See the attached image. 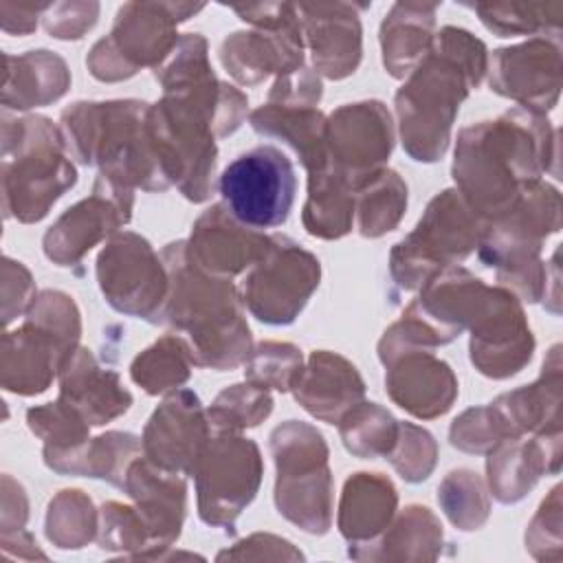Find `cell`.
Returning <instances> with one entry per match:
<instances>
[{
  "instance_id": "obj_1",
  "label": "cell",
  "mask_w": 563,
  "mask_h": 563,
  "mask_svg": "<svg viewBox=\"0 0 563 563\" xmlns=\"http://www.w3.org/2000/svg\"><path fill=\"white\" fill-rule=\"evenodd\" d=\"M556 141L548 117L523 108L466 125L457 132L453 152L455 189L488 224L508 211L528 183L554 172Z\"/></svg>"
},
{
  "instance_id": "obj_2",
  "label": "cell",
  "mask_w": 563,
  "mask_h": 563,
  "mask_svg": "<svg viewBox=\"0 0 563 563\" xmlns=\"http://www.w3.org/2000/svg\"><path fill=\"white\" fill-rule=\"evenodd\" d=\"M488 68L486 44L460 26H442L429 53L394 97L402 150L418 163H435L451 143L462 101Z\"/></svg>"
},
{
  "instance_id": "obj_3",
  "label": "cell",
  "mask_w": 563,
  "mask_h": 563,
  "mask_svg": "<svg viewBox=\"0 0 563 563\" xmlns=\"http://www.w3.org/2000/svg\"><path fill=\"white\" fill-rule=\"evenodd\" d=\"M161 257L169 275V295L163 321L187 334L196 367L216 372L235 369L253 350L240 288L211 275L187 257L185 240L163 246Z\"/></svg>"
},
{
  "instance_id": "obj_4",
  "label": "cell",
  "mask_w": 563,
  "mask_h": 563,
  "mask_svg": "<svg viewBox=\"0 0 563 563\" xmlns=\"http://www.w3.org/2000/svg\"><path fill=\"white\" fill-rule=\"evenodd\" d=\"M147 101H75L62 117L68 152L101 176L143 191H165L169 180L147 132Z\"/></svg>"
},
{
  "instance_id": "obj_5",
  "label": "cell",
  "mask_w": 563,
  "mask_h": 563,
  "mask_svg": "<svg viewBox=\"0 0 563 563\" xmlns=\"http://www.w3.org/2000/svg\"><path fill=\"white\" fill-rule=\"evenodd\" d=\"M2 211L22 224L40 222L75 187L77 169L59 125L48 117L2 112Z\"/></svg>"
},
{
  "instance_id": "obj_6",
  "label": "cell",
  "mask_w": 563,
  "mask_h": 563,
  "mask_svg": "<svg viewBox=\"0 0 563 563\" xmlns=\"http://www.w3.org/2000/svg\"><path fill=\"white\" fill-rule=\"evenodd\" d=\"M275 460V508L308 534H325L334 515L330 449L317 427L286 420L268 435Z\"/></svg>"
},
{
  "instance_id": "obj_7",
  "label": "cell",
  "mask_w": 563,
  "mask_h": 563,
  "mask_svg": "<svg viewBox=\"0 0 563 563\" xmlns=\"http://www.w3.org/2000/svg\"><path fill=\"white\" fill-rule=\"evenodd\" d=\"M486 231V222L457 189L435 194L416 229L394 244L389 275L402 290H420L433 275L464 262Z\"/></svg>"
},
{
  "instance_id": "obj_8",
  "label": "cell",
  "mask_w": 563,
  "mask_h": 563,
  "mask_svg": "<svg viewBox=\"0 0 563 563\" xmlns=\"http://www.w3.org/2000/svg\"><path fill=\"white\" fill-rule=\"evenodd\" d=\"M194 2H125L114 15L110 33L86 55L90 75L114 84L134 77L141 68L161 66L180 40V22L202 11Z\"/></svg>"
},
{
  "instance_id": "obj_9",
  "label": "cell",
  "mask_w": 563,
  "mask_h": 563,
  "mask_svg": "<svg viewBox=\"0 0 563 563\" xmlns=\"http://www.w3.org/2000/svg\"><path fill=\"white\" fill-rule=\"evenodd\" d=\"M251 31H235L220 44V64L240 86H257L266 77L292 73L303 64V29L297 4L260 2L233 7Z\"/></svg>"
},
{
  "instance_id": "obj_10",
  "label": "cell",
  "mask_w": 563,
  "mask_h": 563,
  "mask_svg": "<svg viewBox=\"0 0 563 563\" xmlns=\"http://www.w3.org/2000/svg\"><path fill=\"white\" fill-rule=\"evenodd\" d=\"M147 132L169 185L189 202H205L213 194L218 163L209 117L183 99L163 95L150 103Z\"/></svg>"
},
{
  "instance_id": "obj_11",
  "label": "cell",
  "mask_w": 563,
  "mask_h": 563,
  "mask_svg": "<svg viewBox=\"0 0 563 563\" xmlns=\"http://www.w3.org/2000/svg\"><path fill=\"white\" fill-rule=\"evenodd\" d=\"M198 517L222 530H233L242 510L255 499L264 462L260 446L242 433L216 431L194 466Z\"/></svg>"
},
{
  "instance_id": "obj_12",
  "label": "cell",
  "mask_w": 563,
  "mask_h": 563,
  "mask_svg": "<svg viewBox=\"0 0 563 563\" xmlns=\"http://www.w3.org/2000/svg\"><path fill=\"white\" fill-rule=\"evenodd\" d=\"M218 191L238 222L255 231L273 229L290 216L297 194L295 167L279 147L257 145L224 167Z\"/></svg>"
},
{
  "instance_id": "obj_13",
  "label": "cell",
  "mask_w": 563,
  "mask_h": 563,
  "mask_svg": "<svg viewBox=\"0 0 563 563\" xmlns=\"http://www.w3.org/2000/svg\"><path fill=\"white\" fill-rule=\"evenodd\" d=\"M97 284L108 301L121 314L161 323L169 275L154 246L134 231L114 233L97 255Z\"/></svg>"
},
{
  "instance_id": "obj_14",
  "label": "cell",
  "mask_w": 563,
  "mask_h": 563,
  "mask_svg": "<svg viewBox=\"0 0 563 563\" xmlns=\"http://www.w3.org/2000/svg\"><path fill=\"white\" fill-rule=\"evenodd\" d=\"M321 282V262L295 240L273 233L271 251L246 271L240 297L266 325H288L306 308Z\"/></svg>"
},
{
  "instance_id": "obj_15",
  "label": "cell",
  "mask_w": 563,
  "mask_h": 563,
  "mask_svg": "<svg viewBox=\"0 0 563 563\" xmlns=\"http://www.w3.org/2000/svg\"><path fill=\"white\" fill-rule=\"evenodd\" d=\"M152 73L163 95L183 99L209 117L216 139L233 134L244 123L246 95L213 75L209 46L200 33H183L167 59Z\"/></svg>"
},
{
  "instance_id": "obj_16",
  "label": "cell",
  "mask_w": 563,
  "mask_h": 563,
  "mask_svg": "<svg viewBox=\"0 0 563 563\" xmlns=\"http://www.w3.org/2000/svg\"><path fill=\"white\" fill-rule=\"evenodd\" d=\"M561 229V194L545 180L528 183L497 220L486 224L477 257L486 268L506 271L541 257L543 242Z\"/></svg>"
},
{
  "instance_id": "obj_17",
  "label": "cell",
  "mask_w": 563,
  "mask_h": 563,
  "mask_svg": "<svg viewBox=\"0 0 563 563\" xmlns=\"http://www.w3.org/2000/svg\"><path fill=\"white\" fill-rule=\"evenodd\" d=\"M394 150V121L378 99L343 103L325 117L328 167L352 189L387 167Z\"/></svg>"
},
{
  "instance_id": "obj_18",
  "label": "cell",
  "mask_w": 563,
  "mask_h": 563,
  "mask_svg": "<svg viewBox=\"0 0 563 563\" xmlns=\"http://www.w3.org/2000/svg\"><path fill=\"white\" fill-rule=\"evenodd\" d=\"M134 189L97 176L92 194L68 207L44 233V255L55 266H75L103 240L132 220Z\"/></svg>"
},
{
  "instance_id": "obj_19",
  "label": "cell",
  "mask_w": 563,
  "mask_h": 563,
  "mask_svg": "<svg viewBox=\"0 0 563 563\" xmlns=\"http://www.w3.org/2000/svg\"><path fill=\"white\" fill-rule=\"evenodd\" d=\"M468 330V358L486 378H510L532 358L534 334L528 325L523 303L501 286L488 288Z\"/></svg>"
},
{
  "instance_id": "obj_20",
  "label": "cell",
  "mask_w": 563,
  "mask_h": 563,
  "mask_svg": "<svg viewBox=\"0 0 563 563\" xmlns=\"http://www.w3.org/2000/svg\"><path fill=\"white\" fill-rule=\"evenodd\" d=\"M561 37H530L497 48L488 59V86L517 108L548 114L561 95Z\"/></svg>"
},
{
  "instance_id": "obj_21",
  "label": "cell",
  "mask_w": 563,
  "mask_h": 563,
  "mask_svg": "<svg viewBox=\"0 0 563 563\" xmlns=\"http://www.w3.org/2000/svg\"><path fill=\"white\" fill-rule=\"evenodd\" d=\"M209 438L211 424L198 394L174 389L147 418L141 446L150 462L187 477Z\"/></svg>"
},
{
  "instance_id": "obj_22",
  "label": "cell",
  "mask_w": 563,
  "mask_h": 563,
  "mask_svg": "<svg viewBox=\"0 0 563 563\" xmlns=\"http://www.w3.org/2000/svg\"><path fill=\"white\" fill-rule=\"evenodd\" d=\"M273 244V235L238 222L224 205H211L198 216L185 240L187 257L202 271L233 279L251 271Z\"/></svg>"
},
{
  "instance_id": "obj_23",
  "label": "cell",
  "mask_w": 563,
  "mask_h": 563,
  "mask_svg": "<svg viewBox=\"0 0 563 563\" xmlns=\"http://www.w3.org/2000/svg\"><path fill=\"white\" fill-rule=\"evenodd\" d=\"M136 512L141 515L150 534V556L147 561H163L165 550H169L183 530L187 512V482L185 475L165 471L139 455L125 475L121 488Z\"/></svg>"
},
{
  "instance_id": "obj_24",
  "label": "cell",
  "mask_w": 563,
  "mask_h": 563,
  "mask_svg": "<svg viewBox=\"0 0 563 563\" xmlns=\"http://www.w3.org/2000/svg\"><path fill=\"white\" fill-rule=\"evenodd\" d=\"M365 4L301 2L297 4L303 42L310 48L312 68L328 79L350 77L363 57V26L358 11Z\"/></svg>"
},
{
  "instance_id": "obj_25",
  "label": "cell",
  "mask_w": 563,
  "mask_h": 563,
  "mask_svg": "<svg viewBox=\"0 0 563 563\" xmlns=\"http://www.w3.org/2000/svg\"><path fill=\"white\" fill-rule=\"evenodd\" d=\"M561 446V429L501 440L486 453L488 493L499 504L521 501L543 475L559 473Z\"/></svg>"
},
{
  "instance_id": "obj_26",
  "label": "cell",
  "mask_w": 563,
  "mask_h": 563,
  "mask_svg": "<svg viewBox=\"0 0 563 563\" xmlns=\"http://www.w3.org/2000/svg\"><path fill=\"white\" fill-rule=\"evenodd\" d=\"M73 354L55 334L24 319L20 328L2 334L0 385L18 396H37L51 387Z\"/></svg>"
},
{
  "instance_id": "obj_27",
  "label": "cell",
  "mask_w": 563,
  "mask_h": 563,
  "mask_svg": "<svg viewBox=\"0 0 563 563\" xmlns=\"http://www.w3.org/2000/svg\"><path fill=\"white\" fill-rule=\"evenodd\" d=\"M385 391L418 420L444 416L457 398V376L433 352H409L385 365Z\"/></svg>"
},
{
  "instance_id": "obj_28",
  "label": "cell",
  "mask_w": 563,
  "mask_h": 563,
  "mask_svg": "<svg viewBox=\"0 0 563 563\" xmlns=\"http://www.w3.org/2000/svg\"><path fill=\"white\" fill-rule=\"evenodd\" d=\"M290 391L312 418L339 424L365 398V380L345 356L330 350H314Z\"/></svg>"
},
{
  "instance_id": "obj_29",
  "label": "cell",
  "mask_w": 563,
  "mask_h": 563,
  "mask_svg": "<svg viewBox=\"0 0 563 563\" xmlns=\"http://www.w3.org/2000/svg\"><path fill=\"white\" fill-rule=\"evenodd\" d=\"M57 380L59 398L75 407L90 427H103L132 407V394L123 387L121 376L101 367L88 347H77Z\"/></svg>"
},
{
  "instance_id": "obj_30",
  "label": "cell",
  "mask_w": 563,
  "mask_h": 563,
  "mask_svg": "<svg viewBox=\"0 0 563 563\" xmlns=\"http://www.w3.org/2000/svg\"><path fill=\"white\" fill-rule=\"evenodd\" d=\"M561 345H552L539 378L497 396L490 405L508 438L561 429Z\"/></svg>"
},
{
  "instance_id": "obj_31",
  "label": "cell",
  "mask_w": 563,
  "mask_h": 563,
  "mask_svg": "<svg viewBox=\"0 0 563 563\" xmlns=\"http://www.w3.org/2000/svg\"><path fill=\"white\" fill-rule=\"evenodd\" d=\"M70 88V70L62 55L37 48L22 55H2L4 110H31L59 101Z\"/></svg>"
},
{
  "instance_id": "obj_32",
  "label": "cell",
  "mask_w": 563,
  "mask_h": 563,
  "mask_svg": "<svg viewBox=\"0 0 563 563\" xmlns=\"http://www.w3.org/2000/svg\"><path fill=\"white\" fill-rule=\"evenodd\" d=\"M398 508V490L383 473L358 471L343 484L336 528L350 545L376 541L391 523Z\"/></svg>"
},
{
  "instance_id": "obj_33",
  "label": "cell",
  "mask_w": 563,
  "mask_h": 563,
  "mask_svg": "<svg viewBox=\"0 0 563 563\" xmlns=\"http://www.w3.org/2000/svg\"><path fill=\"white\" fill-rule=\"evenodd\" d=\"M444 545L440 519L427 506L411 504L394 515L385 532L367 545H350L354 561H435Z\"/></svg>"
},
{
  "instance_id": "obj_34",
  "label": "cell",
  "mask_w": 563,
  "mask_h": 563,
  "mask_svg": "<svg viewBox=\"0 0 563 563\" xmlns=\"http://www.w3.org/2000/svg\"><path fill=\"white\" fill-rule=\"evenodd\" d=\"M435 2H394L378 31L383 66L394 79H405L429 53L435 37Z\"/></svg>"
},
{
  "instance_id": "obj_35",
  "label": "cell",
  "mask_w": 563,
  "mask_h": 563,
  "mask_svg": "<svg viewBox=\"0 0 563 563\" xmlns=\"http://www.w3.org/2000/svg\"><path fill=\"white\" fill-rule=\"evenodd\" d=\"M249 123L260 136L277 139L288 145L308 174L328 165L325 114L319 108L264 103L249 114Z\"/></svg>"
},
{
  "instance_id": "obj_36",
  "label": "cell",
  "mask_w": 563,
  "mask_h": 563,
  "mask_svg": "<svg viewBox=\"0 0 563 563\" xmlns=\"http://www.w3.org/2000/svg\"><path fill=\"white\" fill-rule=\"evenodd\" d=\"M139 455H143L141 438L128 431H106L88 438L75 451L46 462V466L59 475L95 477L123 488L128 468Z\"/></svg>"
},
{
  "instance_id": "obj_37",
  "label": "cell",
  "mask_w": 563,
  "mask_h": 563,
  "mask_svg": "<svg viewBox=\"0 0 563 563\" xmlns=\"http://www.w3.org/2000/svg\"><path fill=\"white\" fill-rule=\"evenodd\" d=\"M301 222L310 235L321 240H339L352 231L354 189L328 165L308 174Z\"/></svg>"
},
{
  "instance_id": "obj_38",
  "label": "cell",
  "mask_w": 563,
  "mask_h": 563,
  "mask_svg": "<svg viewBox=\"0 0 563 563\" xmlns=\"http://www.w3.org/2000/svg\"><path fill=\"white\" fill-rule=\"evenodd\" d=\"M196 367L191 347L180 334H163L130 363V378L150 396L180 389Z\"/></svg>"
},
{
  "instance_id": "obj_39",
  "label": "cell",
  "mask_w": 563,
  "mask_h": 563,
  "mask_svg": "<svg viewBox=\"0 0 563 563\" xmlns=\"http://www.w3.org/2000/svg\"><path fill=\"white\" fill-rule=\"evenodd\" d=\"M407 211V183L389 167L380 169L354 189V220L363 238H380L394 231Z\"/></svg>"
},
{
  "instance_id": "obj_40",
  "label": "cell",
  "mask_w": 563,
  "mask_h": 563,
  "mask_svg": "<svg viewBox=\"0 0 563 563\" xmlns=\"http://www.w3.org/2000/svg\"><path fill=\"white\" fill-rule=\"evenodd\" d=\"M471 9L497 37H561L563 4L556 2H477Z\"/></svg>"
},
{
  "instance_id": "obj_41",
  "label": "cell",
  "mask_w": 563,
  "mask_h": 563,
  "mask_svg": "<svg viewBox=\"0 0 563 563\" xmlns=\"http://www.w3.org/2000/svg\"><path fill=\"white\" fill-rule=\"evenodd\" d=\"M44 532L55 548L79 550L97 539L99 510L84 490L64 488L48 501Z\"/></svg>"
},
{
  "instance_id": "obj_42",
  "label": "cell",
  "mask_w": 563,
  "mask_h": 563,
  "mask_svg": "<svg viewBox=\"0 0 563 563\" xmlns=\"http://www.w3.org/2000/svg\"><path fill=\"white\" fill-rule=\"evenodd\" d=\"M339 435L354 457H387L398 438V420L378 402L361 400L339 420Z\"/></svg>"
},
{
  "instance_id": "obj_43",
  "label": "cell",
  "mask_w": 563,
  "mask_h": 563,
  "mask_svg": "<svg viewBox=\"0 0 563 563\" xmlns=\"http://www.w3.org/2000/svg\"><path fill=\"white\" fill-rule=\"evenodd\" d=\"M26 424L44 442V464L75 451L90 438V424L62 398L26 409Z\"/></svg>"
},
{
  "instance_id": "obj_44",
  "label": "cell",
  "mask_w": 563,
  "mask_h": 563,
  "mask_svg": "<svg viewBox=\"0 0 563 563\" xmlns=\"http://www.w3.org/2000/svg\"><path fill=\"white\" fill-rule=\"evenodd\" d=\"M438 504L446 519L462 532L479 530L490 517L486 482L471 468H455L438 486Z\"/></svg>"
},
{
  "instance_id": "obj_45",
  "label": "cell",
  "mask_w": 563,
  "mask_h": 563,
  "mask_svg": "<svg viewBox=\"0 0 563 563\" xmlns=\"http://www.w3.org/2000/svg\"><path fill=\"white\" fill-rule=\"evenodd\" d=\"M271 389L251 380L224 387L207 409V418L213 431L242 433L262 424L273 411Z\"/></svg>"
},
{
  "instance_id": "obj_46",
  "label": "cell",
  "mask_w": 563,
  "mask_h": 563,
  "mask_svg": "<svg viewBox=\"0 0 563 563\" xmlns=\"http://www.w3.org/2000/svg\"><path fill=\"white\" fill-rule=\"evenodd\" d=\"M303 369V354L286 341H262L253 345L244 363V380L275 391H290Z\"/></svg>"
},
{
  "instance_id": "obj_47",
  "label": "cell",
  "mask_w": 563,
  "mask_h": 563,
  "mask_svg": "<svg viewBox=\"0 0 563 563\" xmlns=\"http://www.w3.org/2000/svg\"><path fill=\"white\" fill-rule=\"evenodd\" d=\"M97 541L101 550L121 552L128 559L150 556V534L134 506L106 501L99 508Z\"/></svg>"
},
{
  "instance_id": "obj_48",
  "label": "cell",
  "mask_w": 563,
  "mask_h": 563,
  "mask_svg": "<svg viewBox=\"0 0 563 563\" xmlns=\"http://www.w3.org/2000/svg\"><path fill=\"white\" fill-rule=\"evenodd\" d=\"M385 460L405 482L418 484L424 482L438 464V442L427 429L413 422H398V438Z\"/></svg>"
},
{
  "instance_id": "obj_49",
  "label": "cell",
  "mask_w": 563,
  "mask_h": 563,
  "mask_svg": "<svg viewBox=\"0 0 563 563\" xmlns=\"http://www.w3.org/2000/svg\"><path fill=\"white\" fill-rule=\"evenodd\" d=\"M24 319L55 334L68 352H77L81 339V312L70 295L51 288L37 292Z\"/></svg>"
},
{
  "instance_id": "obj_50",
  "label": "cell",
  "mask_w": 563,
  "mask_h": 563,
  "mask_svg": "<svg viewBox=\"0 0 563 563\" xmlns=\"http://www.w3.org/2000/svg\"><path fill=\"white\" fill-rule=\"evenodd\" d=\"M501 440H508V431L490 402L462 411L449 427V442L464 453H488Z\"/></svg>"
},
{
  "instance_id": "obj_51",
  "label": "cell",
  "mask_w": 563,
  "mask_h": 563,
  "mask_svg": "<svg viewBox=\"0 0 563 563\" xmlns=\"http://www.w3.org/2000/svg\"><path fill=\"white\" fill-rule=\"evenodd\" d=\"M526 550L539 561L561 559V486L541 501L526 528Z\"/></svg>"
},
{
  "instance_id": "obj_52",
  "label": "cell",
  "mask_w": 563,
  "mask_h": 563,
  "mask_svg": "<svg viewBox=\"0 0 563 563\" xmlns=\"http://www.w3.org/2000/svg\"><path fill=\"white\" fill-rule=\"evenodd\" d=\"M99 2H51L42 13V24L51 37L81 40L99 18Z\"/></svg>"
},
{
  "instance_id": "obj_53",
  "label": "cell",
  "mask_w": 563,
  "mask_h": 563,
  "mask_svg": "<svg viewBox=\"0 0 563 563\" xmlns=\"http://www.w3.org/2000/svg\"><path fill=\"white\" fill-rule=\"evenodd\" d=\"M0 286H2V323L11 325V321L26 314V310L35 301L37 297L35 282L31 271L22 262L4 255Z\"/></svg>"
},
{
  "instance_id": "obj_54",
  "label": "cell",
  "mask_w": 563,
  "mask_h": 563,
  "mask_svg": "<svg viewBox=\"0 0 563 563\" xmlns=\"http://www.w3.org/2000/svg\"><path fill=\"white\" fill-rule=\"evenodd\" d=\"M323 95V86L319 75L301 66L292 73L275 77L266 103H277V106H292V108H317Z\"/></svg>"
},
{
  "instance_id": "obj_55",
  "label": "cell",
  "mask_w": 563,
  "mask_h": 563,
  "mask_svg": "<svg viewBox=\"0 0 563 563\" xmlns=\"http://www.w3.org/2000/svg\"><path fill=\"white\" fill-rule=\"evenodd\" d=\"M218 561H303V554L286 539L271 532H255L218 552Z\"/></svg>"
},
{
  "instance_id": "obj_56",
  "label": "cell",
  "mask_w": 563,
  "mask_h": 563,
  "mask_svg": "<svg viewBox=\"0 0 563 563\" xmlns=\"http://www.w3.org/2000/svg\"><path fill=\"white\" fill-rule=\"evenodd\" d=\"M29 521V497L24 486L9 473L2 475V506H0V534L24 530Z\"/></svg>"
},
{
  "instance_id": "obj_57",
  "label": "cell",
  "mask_w": 563,
  "mask_h": 563,
  "mask_svg": "<svg viewBox=\"0 0 563 563\" xmlns=\"http://www.w3.org/2000/svg\"><path fill=\"white\" fill-rule=\"evenodd\" d=\"M46 4H15L0 2V29L9 35H29L37 29Z\"/></svg>"
},
{
  "instance_id": "obj_58",
  "label": "cell",
  "mask_w": 563,
  "mask_h": 563,
  "mask_svg": "<svg viewBox=\"0 0 563 563\" xmlns=\"http://www.w3.org/2000/svg\"><path fill=\"white\" fill-rule=\"evenodd\" d=\"M0 545L4 556H15V559H44L46 554L37 548V541L33 539L31 532L18 530L9 534H0Z\"/></svg>"
}]
</instances>
